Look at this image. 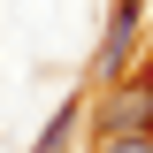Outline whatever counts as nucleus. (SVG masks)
<instances>
[{
	"mask_svg": "<svg viewBox=\"0 0 153 153\" xmlns=\"http://www.w3.org/2000/svg\"><path fill=\"white\" fill-rule=\"evenodd\" d=\"M138 38H146V0H115V8H107V38H100V84L130 76Z\"/></svg>",
	"mask_w": 153,
	"mask_h": 153,
	"instance_id": "2",
	"label": "nucleus"
},
{
	"mask_svg": "<svg viewBox=\"0 0 153 153\" xmlns=\"http://www.w3.org/2000/svg\"><path fill=\"white\" fill-rule=\"evenodd\" d=\"M76 123H84V100H61V107H54V123L38 130V146H31V153H69V138H76Z\"/></svg>",
	"mask_w": 153,
	"mask_h": 153,
	"instance_id": "3",
	"label": "nucleus"
},
{
	"mask_svg": "<svg viewBox=\"0 0 153 153\" xmlns=\"http://www.w3.org/2000/svg\"><path fill=\"white\" fill-rule=\"evenodd\" d=\"M153 130V69L146 76H115L92 107V138H138Z\"/></svg>",
	"mask_w": 153,
	"mask_h": 153,
	"instance_id": "1",
	"label": "nucleus"
},
{
	"mask_svg": "<svg viewBox=\"0 0 153 153\" xmlns=\"http://www.w3.org/2000/svg\"><path fill=\"white\" fill-rule=\"evenodd\" d=\"M92 153H153V130H138V138H92Z\"/></svg>",
	"mask_w": 153,
	"mask_h": 153,
	"instance_id": "4",
	"label": "nucleus"
}]
</instances>
